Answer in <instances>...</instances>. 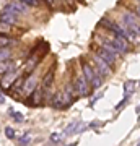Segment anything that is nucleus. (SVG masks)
I'll use <instances>...</instances> for the list:
<instances>
[{"mask_svg":"<svg viewBox=\"0 0 140 146\" xmlns=\"http://www.w3.org/2000/svg\"><path fill=\"white\" fill-rule=\"evenodd\" d=\"M16 18H18V13H16L10 5H7L5 8H3V11L0 13V20L5 21V23H10V25L16 23Z\"/></svg>","mask_w":140,"mask_h":146,"instance_id":"obj_1","label":"nucleus"},{"mask_svg":"<svg viewBox=\"0 0 140 146\" xmlns=\"http://www.w3.org/2000/svg\"><path fill=\"white\" fill-rule=\"evenodd\" d=\"M93 60L96 62V70L99 72V75H101V76H106V75H109L108 63L104 62L103 58L99 57V55H93Z\"/></svg>","mask_w":140,"mask_h":146,"instance_id":"obj_2","label":"nucleus"},{"mask_svg":"<svg viewBox=\"0 0 140 146\" xmlns=\"http://www.w3.org/2000/svg\"><path fill=\"white\" fill-rule=\"evenodd\" d=\"M75 88H77V91L82 96H86L88 93V81H86V78L85 76H78L77 81H75Z\"/></svg>","mask_w":140,"mask_h":146,"instance_id":"obj_3","label":"nucleus"},{"mask_svg":"<svg viewBox=\"0 0 140 146\" xmlns=\"http://www.w3.org/2000/svg\"><path fill=\"white\" fill-rule=\"evenodd\" d=\"M96 55H99V57L103 58L104 62L108 63V65H113V63H114V60H116V55H114V54H111L108 49H104V47H101V49H99L98 52H96Z\"/></svg>","mask_w":140,"mask_h":146,"instance_id":"obj_4","label":"nucleus"},{"mask_svg":"<svg viewBox=\"0 0 140 146\" xmlns=\"http://www.w3.org/2000/svg\"><path fill=\"white\" fill-rule=\"evenodd\" d=\"M16 76H18V75H16L15 70H11V72H7V73H5V76H3V80L0 81L2 88H10L11 84H13V81H15Z\"/></svg>","mask_w":140,"mask_h":146,"instance_id":"obj_5","label":"nucleus"},{"mask_svg":"<svg viewBox=\"0 0 140 146\" xmlns=\"http://www.w3.org/2000/svg\"><path fill=\"white\" fill-rule=\"evenodd\" d=\"M111 44L116 47V50L117 52H125L127 50V44H125V39L124 37H119V36H116L114 39H111Z\"/></svg>","mask_w":140,"mask_h":146,"instance_id":"obj_6","label":"nucleus"},{"mask_svg":"<svg viewBox=\"0 0 140 146\" xmlns=\"http://www.w3.org/2000/svg\"><path fill=\"white\" fill-rule=\"evenodd\" d=\"M34 88H36V80L33 76H28L25 80V83H23V91L26 94H31V93H34Z\"/></svg>","mask_w":140,"mask_h":146,"instance_id":"obj_7","label":"nucleus"},{"mask_svg":"<svg viewBox=\"0 0 140 146\" xmlns=\"http://www.w3.org/2000/svg\"><path fill=\"white\" fill-rule=\"evenodd\" d=\"M11 70H15V63L13 62H8V60L0 62V75H5L7 72H11Z\"/></svg>","mask_w":140,"mask_h":146,"instance_id":"obj_8","label":"nucleus"},{"mask_svg":"<svg viewBox=\"0 0 140 146\" xmlns=\"http://www.w3.org/2000/svg\"><path fill=\"white\" fill-rule=\"evenodd\" d=\"M83 75H85V78H86V81H93L94 78V72L91 70V67L90 65H86V63H83Z\"/></svg>","mask_w":140,"mask_h":146,"instance_id":"obj_9","label":"nucleus"},{"mask_svg":"<svg viewBox=\"0 0 140 146\" xmlns=\"http://www.w3.org/2000/svg\"><path fill=\"white\" fill-rule=\"evenodd\" d=\"M10 7L16 11V13H18V15H20V13H25V11H26V7H28V5L23 3V2H13V3H10Z\"/></svg>","mask_w":140,"mask_h":146,"instance_id":"obj_10","label":"nucleus"},{"mask_svg":"<svg viewBox=\"0 0 140 146\" xmlns=\"http://www.w3.org/2000/svg\"><path fill=\"white\" fill-rule=\"evenodd\" d=\"M23 83H25V76H16L13 84L10 86V89L11 91H18L20 88H23Z\"/></svg>","mask_w":140,"mask_h":146,"instance_id":"obj_11","label":"nucleus"},{"mask_svg":"<svg viewBox=\"0 0 140 146\" xmlns=\"http://www.w3.org/2000/svg\"><path fill=\"white\" fill-rule=\"evenodd\" d=\"M134 89H135V81L134 80H129V81L124 83V93L127 94V96H130V94L134 93Z\"/></svg>","mask_w":140,"mask_h":146,"instance_id":"obj_12","label":"nucleus"},{"mask_svg":"<svg viewBox=\"0 0 140 146\" xmlns=\"http://www.w3.org/2000/svg\"><path fill=\"white\" fill-rule=\"evenodd\" d=\"M64 104H70L72 102V84H68L65 88V93H64Z\"/></svg>","mask_w":140,"mask_h":146,"instance_id":"obj_13","label":"nucleus"},{"mask_svg":"<svg viewBox=\"0 0 140 146\" xmlns=\"http://www.w3.org/2000/svg\"><path fill=\"white\" fill-rule=\"evenodd\" d=\"M52 106L54 107H62L64 106V98H62V93H57L56 96H54V99H52Z\"/></svg>","mask_w":140,"mask_h":146,"instance_id":"obj_14","label":"nucleus"},{"mask_svg":"<svg viewBox=\"0 0 140 146\" xmlns=\"http://www.w3.org/2000/svg\"><path fill=\"white\" fill-rule=\"evenodd\" d=\"M38 62H39V57L34 58V55H33V57L29 58L28 62H26V73H29V72H31L33 68H34V67L38 65Z\"/></svg>","mask_w":140,"mask_h":146,"instance_id":"obj_15","label":"nucleus"},{"mask_svg":"<svg viewBox=\"0 0 140 146\" xmlns=\"http://www.w3.org/2000/svg\"><path fill=\"white\" fill-rule=\"evenodd\" d=\"M10 57H11L10 49H7V47H0V62H2V60H8Z\"/></svg>","mask_w":140,"mask_h":146,"instance_id":"obj_16","label":"nucleus"},{"mask_svg":"<svg viewBox=\"0 0 140 146\" xmlns=\"http://www.w3.org/2000/svg\"><path fill=\"white\" fill-rule=\"evenodd\" d=\"M78 122H73V123H70V125L65 128V135H72V133H77V130H78Z\"/></svg>","mask_w":140,"mask_h":146,"instance_id":"obj_17","label":"nucleus"},{"mask_svg":"<svg viewBox=\"0 0 140 146\" xmlns=\"http://www.w3.org/2000/svg\"><path fill=\"white\" fill-rule=\"evenodd\" d=\"M52 78H54V70H51V72L44 76V88H49L52 84Z\"/></svg>","mask_w":140,"mask_h":146,"instance_id":"obj_18","label":"nucleus"},{"mask_svg":"<svg viewBox=\"0 0 140 146\" xmlns=\"http://www.w3.org/2000/svg\"><path fill=\"white\" fill-rule=\"evenodd\" d=\"M11 42V39L8 36H5L3 33H0V47H7Z\"/></svg>","mask_w":140,"mask_h":146,"instance_id":"obj_19","label":"nucleus"},{"mask_svg":"<svg viewBox=\"0 0 140 146\" xmlns=\"http://www.w3.org/2000/svg\"><path fill=\"white\" fill-rule=\"evenodd\" d=\"M10 28H11L10 23H5V21H2V20H0V33H3V34H5V33L10 31Z\"/></svg>","mask_w":140,"mask_h":146,"instance_id":"obj_20","label":"nucleus"},{"mask_svg":"<svg viewBox=\"0 0 140 146\" xmlns=\"http://www.w3.org/2000/svg\"><path fill=\"white\" fill-rule=\"evenodd\" d=\"M10 114H11V117H13V120H15V122H18V123H21V122L25 120L23 114H20V112H13V110H11Z\"/></svg>","mask_w":140,"mask_h":146,"instance_id":"obj_21","label":"nucleus"},{"mask_svg":"<svg viewBox=\"0 0 140 146\" xmlns=\"http://www.w3.org/2000/svg\"><path fill=\"white\" fill-rule=\"evenodd\" d=\"M91 83H93V86L94 88H98V86H101V83H103V76H101V75H94V78H93V81H91Z\"/></svg>","mask_w":140,"mask_h":146,"instance_id":"obj_22","label":"nucleus"},{"mask_svg":"<svg viewBox=\"0 0 140 146\" xmlns=\"http://www.w3.org/2000/svg\"><path fill=\"white\" fill-rule=\"evenodd\" d=\"M5 136L8 138V140H13V138H15V130L10 128V127H7L5 128Z\"/></svg>","mask_w":140,"mask_h":146,"instance_id":"obj_23","label":"nucleus"},{"mask_svg":"<svg viewBox=\"0 0 140 146\" xmlns=\"http://www.w3.org/2000/svg\"><path fill=\"white\" fill-rule=\"evenodd\" d=\"M99 26H104L106 29H111V26H113V23L109 20H106V18H103V20L99 21Z\"/></svg>","mask_w":140,"mask_h":146,"instance_id":"obj_24","label":"nucleus"},{"mask_svg":"<svg viewBox=\"0 0 140 146\" xmlns=\"http://www.w3.org/2000/svg\"><path fill=\"white\" fill-rule=\"evenodd\" d=\"M51 141H54V143L60 141V133H52V135H51Z\"/></svg>","mask_w":140,"mask_h":146,"instance_id":"obj_25","label":"nucleus"},{"mask_svg":"<svg viewBox=\"0 0 140 146\" xmlns=\"http://www.w3.org/2000/svg\"><path fill=\"white\" fill-rule=\"evenodd\" d=\"M26 5H38V0H21Z\"/></svg>","mask_w":140,"mask_h":146,"instance_id":"obj_26","label":"nucleus"},{"mask_svg":"<svg viewBox=\"0 0 140 146\" xmlns=\"http://www.w3.org/2000/svg\"><path fill=\"white\" fill-rule=\"evenodd\" d=\"M125 102H127V98H125V99H122V101H121L119 104L116 106V109H117V110H119V109H122V107H124V106H125Z\"/></svg>","mask_w":140,"mask_h":146,"instance_id":"obj_27","label":"nucleus"},{"mask_svg":"<svg viewBox=\"0 0 140 146\" xmlns=\"http://www.w3.org/2000/svg\"><path fill=\"white\" fill-rule=\"evenodd\" d=\"M28 141H29V136H23V138H21V143H23V145H26Z\"/></svg>","mask_w":140,"mask_h":146,"instance_id":"obj_28","label":"nucleus"},{"mask_svg":"<svg viewBox=\"0 0 140 146\" xmlns=\"http://www.w3.org/2000/svg\"><path fill=\"white\" fill-rule=\"evenodd\" d=\"M137 15L140 16V7H139V8H137Z\"/></svg>","mask_w":140,"mask_h":146,"instance_id":"obj_29","label":"nucleus"},{"mask_svg":"<svg viewBox=\"0 0 140 146\" xmlns=\"http://www.w3.org/2000/svg\"><path fill=\"white\" fill-rule=\"evenodd\" d=\"M39 2H41V0H38V3H39Z\"/></svg>","mask_w":140,"mask_h":146,"instance_id":"obj_30","label":"nucleus"},{"mask_svg":"<svg viewBox=\"0 0 140 146\" xmlns=\"http://www.w3.org/2000/svg\"><path fill=\"white\" fill-rule=\"evenodd\" d=\"M139 145H140V141H139Z\"/></svg>","mask_w":140,"mask_h":146,"instance_id":"obj_31","label":"nucleus"}]
</instances>
